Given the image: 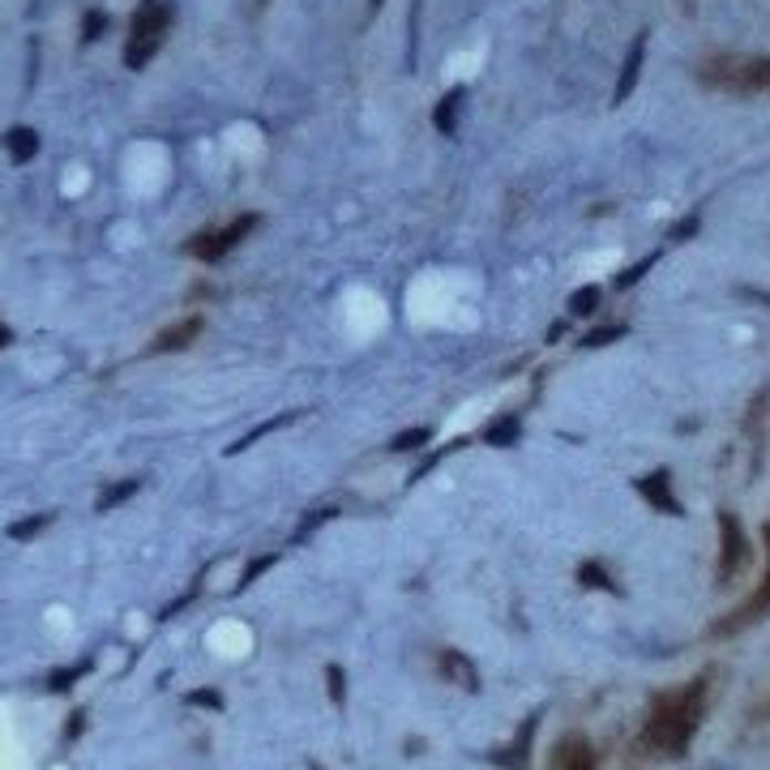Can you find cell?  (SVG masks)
<instances>
[{
  "label": "cell",
  "instance_id": "obj_2",
  "mask_svg": "<svg viewBox=\"0 0 770 770\" xmlns=\"http://www.w3.org/2000/svg\"><path fill=\"white\" fill-rule=\"evenodd\" d=\"M698 82L724 95H770V56H749V52L706 56Z\"/></svg>",
  "mask_w": 770,
  "mask_h": 770
},
{
  "label": "cell",
  "instance_id": "obj_32",
  "mask_svg": "<svg viewBox=\"0 0 770 770\" xmlns=\"http://www.w3.org/2000/svg\"><path fill=\"white\" fill-rule=\"evenodd\" d=\"M377 4H382V0H373V9H377Z\"/></svg>",
  "mask_w": 770,
  "mask_h": 770
},
{
  "label": "cell",
  "instance_id": "obj_31",
  "mask_svg": "<svg viewBox=\"0 0 770 770\" xmlns=\"http://www.w3.org/2000/svg\"><path fill=\"white\" fill-rule=\"evenodd\" d=\"M762 719H770V706H762Z\"/></svg>",
  "mask_w": 770,
  "mask_h": 770
},
{
  "label": "cell",
  "instance_id": "obj_28",
  "mask_svg": "<svg viewBox=\"0 0 770 770\" xmlns=\"http://www.w3.org/2000/svg\"><path fill=\"white\" fill-rule=\"evenodd\" d=\"M646 270H651V261H638L634 270H625V274L616 279V288H634V283H638V279H642V274H646Z\"/></svg>",
  "mask_w": 770,
  "mask_h": 770
},
{
  "label": "cell",
  "instance_id": "obj_12",
  "mask_svg": "<svg viewBox=\"0 0 770 770\" xmlns=\"http://www.w3.org/2000/svg\"><path fill=\"white\" fill-rule=\"evenodd\" d=\"M642 56H646V34H638V39H634V48H629V56H625V69H621V82H616V95H612V103H625V98L634 95L638 73H642Z\"/></svg>",
  "mask_w": 770,
  "mask_h": 770
},
{
  "label": "cell",
  "instance_id": "obj_21",
  "mask_svg": "<svg viewBox=\"0 0 770 770\" xmlns=\"http://www.w3.org/2000/svg\"><path fill=\"white\" fill-rule=\"evenodd\" d=\"M325 689H330V703L343 706V698H347V676H343V668H339V664H330V668H325Z\"/></svg>",
  "mask_w": 770,
  "mask_h": 770
},
{
  "label": "cell",
  "instance_id": "obj_13",
  "mask_svg": "<svg viewBox=\"0 0 770 770\" xmlns=\"http://www.w3.org/2000/svg\"><path fill=\"white\" fill-rule=\"evenodd\" d=\"M4 150H9V159L13 163H31L34 155H39V133L27 125L9 128V133H4Z\"/></svg>",
  "mask_w": 770,
  "mask_h": 770
},
{
  "label": "cell",
  "instance_id": "obj_10",
  "mask_svg": "<svg viewBox=\"0 0 770 770\" xmlns=\"http://www.w3.org/2000/svg\"><path fill=\"white\" fill-rule=\"evenodd\" d=\"M595 749L586 745L582 737H565L552 753V770H595Z\"/></svg>",
  "mask_w": 770,
  "mask_h": 770
},
{
  "label": "cell",
  "instance_id": "obj_25",
  "mask_svg": "<svg viewBox=\"0 0 770 770\" xmlns=\"http://www.w3.org/2000/svg\"><path fill=\"white\" fill-rule=\"evenodd\" d=\"M48 522H52L48 513H39V518H22L18 527H9V540H31V535H39V531L48 527Z\"/></svg>",
  "mask_w": 770,
  "mask_h": 770
},
{
  "label": "cell",
  "instance_id": "obj_29",
  "mask_svg": "<svg viewBox=\"0 0 770 770\" xmlns=\"http://www.w3.org/2000/svg\"><path fill=\"white\" fill-rule=\"evenodd\" d=\"M82 724H86V710H77V715L64 724V737H77V732H82Z\"/></svg>",
  "mask_w": 770,
  "mask_h": 770
},
{
  "label": "cell",
  "instance_id": "obj_17",
  "mask_svg": "<svg viewBox=\"0 0 770 770\" xmlns=\"http://www.w3.org/2000/svg\"><path fill=\"white\" fill-rule=\"evenodd\" d=\"M274 565H279V556H274V552H261L257 561H249V565H244V574L236 578V586H231V595H244V591L253 586L257 578L266 574V570H274Z\"/></svg>",
  "mask_w": 770,
  "mask_h": 770
},
{
  "label": "cell",
  "instance_id": "obj_1",
  "mask_svg": "<svg viewBox=\"0 0 770 770\" xmlns=\"http://www.w3.org/2000/svg\"><path fill=\"white\" fill-rule=\"evenodd\" d=\"M706 715V676L689 680V685H676L668 694H659L646 724H642L638 749L642 753H659V758H680L698 728H703Z\"/></svg>",
  "mask_w": 770,
  "mask_h": 770
},
{
  "label": "cell",
  "instance_id": "obj_16",
  "mask_svg": "<svg viewBox=\"0 0 770 770\" xmlns=\"http://www.w3.org/2000/svg\"><path fill=\"white\" fill-rule=\"evenodd\" d=\"M137 488H142V480H121V483H112V488H103L98 501H95V510L107 513V510H116V506H125L128 497H137Z\"/></svg>",
  "mask_w": 770,
  "mask_h": 770
},
{
  "label": "cell",
  "instance_id": "obj_19",
  "mask_svg": "<svg viewBox=\"0 0 770 770\" xmlns=\"http://www.w3.org/2000/svg\"><path fill=\"white\" fill-rule=\"evenodd\" d=\"M433 441V428L424 424V428H407V433H398L394 441H389V454H416V449H424Z\"/></svg>",
  "mask_w": 770,
  "mask_h": 770
},
{
  "label": "cell",
  "instance_id": "obj_5",
  "mask_svg": "<svg viewBox=\"0 0 770 770\" xmlns=\"http://www.w3.org/2000/svg\"><path fill=\"white\" fill-rule=\"evenodd\" d=\"M749 535H745V527H740L737 513H719V586H732L740 574H745V565H749Z\"/></svg>",
  "mask_w": 770,
  "mask_h": 770
},
{
  "label": "cell",
  "instance_id": "obj_9",
  "mask_svg": "<svg viewBox=\"0 0 770 770\" xmlns=\"http://www.w3.org/2000/svg\"><path fill=\"white\" fill-rule=\"evenodd\" d=\"M531 740H535V715L518 728V745H510V749H497L492 753V767H501V770H527L531 767Z\"/></svg>",
  "mask_w": 770,
  "mask_h": 770
},
{
  "label": "cell",
  "instance_id": "obj_15",
  "mask_svg": "<svg viewBox=\"0 0 770 770\" xmlns=\"http://www.w3.org/2000/svg\"><path fill=\"white\" fill-rule=\"evenodd\" d=\"M291 419H300V412H288V416H274V419H266V424H257V428H249L240 441H231L227 446V454H240V449H249V446H257L266 433H279V428H288Z\"/></svg>",
  "mask_w": 770,
  "mask_h": 770
},
{
  "label": "cell",
  "instance_id": "obj_7",
  "mask_svg": "<svg viewBox=\"0 0 770 770\" xmlns=\"http://www.w3.org/2000/svg\"><path fill=\"white\" fill-rule=\"evenodd\" d=\"M201 330H206V321L201 318H185L176 321V325H167L163 334H155V343L146 347V355H171V352H189L192 343L201 339Z\"/></svg>",
  "mask_w": 770,
  "mask_h": 770
},
{
  "label": "cell",
  "instance_id": "obj_3",
  "mask_svg": "<svg viewBox=\"0 0 770 770\" xmlns=\"http://www.w3.org/2000/svg\"><path fill=\"white\" fill-rule=\"evenodd\" d=\"M171 0H142L133 9V22H128L125 39V64L128 69H146V64L159 56L163 39L171 31Z\"/></svg>",
  "mask_w": 770,
  "mask_h": 770
},
{
  "label": "cell",
  "instance_id": "obj_11",
  "mask_svg": "<svg viewBox=\"0 0 770 770\" xmlns=\"http://www.w3.org/2000/svg\"><path fill=\"white\" fill-rule=\"evenodd\" d=\"M638 492L655 506V510H664V513H680V501L673 497V476L668 471H655V476H646V480H638Z\"/></svg>",
  "mask_w": 770,
  "mask_h": 770
},
{
  "label": "cell",
  "instance_id": "obj_23",
  "mask_svg": "<svg viewBox=\"0 0 770 770\" xmlns=\"http://www.w3.org/2000/svg\"><path fill=\"white\" fill-rule=\"evenodd\" d=\"M103 31H107V13H98V9H86V18H82V43H95Z\"/></svg>",
  "mask_w": 770,
  "mask_h": 770
},
{
  "label": "cell",
  "instance_id": "obj_22",
  "mask_svg": "<svg viewBox=\"0 0 770 770\" xmlns=\"http://www.w3.org/2000/svg\"><path fill=\"white\" fill-rule=\"evenodd\" d=\"M595 309H600V291H595V288L578 291L574 300H570V313H574V318H591Z\"/></svg>",
  "mask_w": 770,
  "mask_h": 770
},
{
  "label": "cell",
  "instance_id": "obj_6",
  "mask_svg": "<svg viewBox=\"0 0 770 770\" xmlns=\"http://www.w3.org/2000/svg\"><path fill=\"white\" fill-rule=\"evenodd\" d=\"M762 540H767V578H762V586H758V595H753L749 604H740L732 616H724V621L715 625V638H732V634L749 629L753 621H762L770 612V522H767V531H762Z\"/></svg>",
  "mask_w": 770,
  "mask_h": 770
},
{
  "label": "cell",
  "instance_id": "obj_20",
  "mask_svg": "<svg viewBox=\"0 0 770 770\" xmlns=\"http://www.w3.org/2000/svg\"><path fill=\"white\" fill-rule=\"evenodd\" d=\"M578 582L591 586V591H616V582H612L608 570H604L600 561H582V565H578Z\"/></svg>",
  "mask_w": 770,
  "mask_h": 770
},
{
  "label": "cell",
  "instance_id": "obj_24",
  "mask_svg": "<svg viewBox=\"0 0 770 770\" xmlns=\"http://www.w3.org/2000/svg\"><path fill=\"white\" fill-rule=\"evenodd\" d=\"M625 334V325H600L591 334H582V347H604V343H616Z\"/></svg>",
  "mask_w": 770,
  "mask_h": 770
},
{
  "label": "cell",
  "instance_id": "obj_8",
  "mask_svg": "<svg viewBox=\"0 0 770 770\" xmlns=\"http://www.w3.org/2000/svg\"><path fill=\"white\" fill-rule=\"evenodd\" d=\"M437 673L446 676L449 685H458L462 694H480V673H476V664L462 655V651H441L437 655Z\"/></svg>",
  "mask_w": 770,
  "mask_h": 770
},
{
  "label": "cell",
  "instance_id": "obj_18",
  "mask_svg": "<svg viewBox=\"0 0 770 770\" xmlns=\"http://www.w3.org/2000/svg\"><path fill=\"white\" fill-rule=\"evenodd\" d=\"M91 673V659H82V664H73V668H56V673H48V694H69L82 676Z\"/></svg>",
  "mask_w": 770,
  "mask_h": 770
},
{
  "label": "cell",
  "instance_id": "obj_4",
  "mask_svg": "<svg viewBox=\"0 0 770 770\" xmlns=\"http://www.w3.org/2000/svg\"><path fill=\"white\" fill-rule=\"evenodd\" d=\"M257 231V215H240V219H231L223 227H210V231H197L185 240V253L192 261H223L231 249H240L249 236Z\"/></svg>",
  "mask_w": 770,
  "mask_h": 770
},
{
  "label": "cell",
  "instance_id": "obj_30",
  "mask_svg": "<svg viewBox=\"0 0 770 770\" xmlns=\"http://www.w3.org/2000/svg\"><path fill=\"white\" fill-rule=\"evenodd\" d=\"M9 343H13V334H9V325H4V321H0V352H4V347H9Z\"/></svg>",
  "mask_w": 770,
  "mask_h": 770
},
{
  "label": "cell",
  "instance_id": "obj_27",
  "mask_svg": "<svg viewBox=\"0 0 770 770\" xmlns=\"http://www.w3.org/2000/svg\"><path fill=\"white\" fill-rule=\"evenodd\" d=\"M189 703L192 706H223V698H219V689H192Z\"/></svg>",
  "mask_w": 770,
  "mask_h": 770
},
{
  "label": "cell",
  "instance_id": "obj_14",
  "mask_svg": "<svg viewBox=\"0 0 770 770\" xmlns=\"http://www.w3.org/2000/svg\"><path fill=\"white\" fill-rule=\"evenodd\" d=\"M480 441H483V446H492V449L513 446V441H518V419H513V416H497L480 433Z\"/></svg>",
  "mask_w": 770,
  "mask_h": 770
},
{
  "label": "cell",
  "instance_id": "obj_26",
  "mask_svg": "<svg viewBox=\"0 0 770 770\" xmlns=\"http://www.w3.org/2000/svg\"><path fill=\"white\" fill-rule=\"evenodd\" d=\"M458 103H462V86H458V91H449L446 98H441V103H437V128H454V107H458Z\"/></svg>",
  "mask_w": 770,
  "mask_h": 770
}]
</instances>
